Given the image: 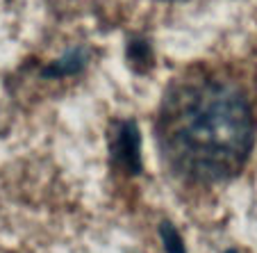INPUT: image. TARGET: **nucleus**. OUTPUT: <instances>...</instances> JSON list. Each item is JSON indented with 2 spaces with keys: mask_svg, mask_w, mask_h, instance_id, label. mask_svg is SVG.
I'll return each instance as SVG.
<instances>
[{
  "mask_svg": "<svg viewBox=\"0 0 257 253\" xmlns=\"http://www.w3.org/2000/svg\"><path fill=\"white\" fill-rule=\"evenodd\" d=\"M155 135L175 176L221 183L246 164L255 144V114L241 85L212 68L194 66L164 92Z\"/></svg>",
  "mask_w": 257,
  "mask_h": 253,
  "instance_id": "f257e3e1",
  "label": "nucleus"
},
{
  "mask_svg": "<svg viewBox=\"0 0 257 253\" xmlns=\"http://www.w3.org/2000/svg\"><path fill=\"white\" fill-rule=\"evenodd\" d=\"M225 253H239V251H237V248H228V251H225Z\"/></svg>",
  "mask_w": 257,
  "mask_h": 253,
  "instance_id": "423d86ee",
  "label": "nucleus"
},
{
  "mask_svg": "<svg viewBox=\"0 0 257 253\" xmlns=\"http://www.w3.org/2000/svg\"><path fill=\"white\" fill-rule=\"evenodd\" d=\"M160 237L166 253H187L185 239H182V235L178 233V228L171 221H162L160 224Z\"/></svg>",
  "mask_w": 257,
  "mask_h": 253,
  "instance_id": "20e7f679",
  "label": "nucleus"
},
{
  "mask_svg": "<svg viewBox=\"0 0 257 253\" xmlns=\"http://www.w3.org/2000/svg\"><path fill=\"white\" fill-rule=\"evenodd\" d=\"M84 64H87V50L71 48L68 53H64L53 66L46 68L44 73L50 75V78H55V75H57V78L59 75H73V73H78L80 68H84Z\"/></svg>",
  "mask_w": 257,
  "mask_h": 253,
  "instance_id": "7ed1b4c3",
  "label": "nucleus"
},
{
  "mask_svg": "<svg viewBox=\"0 0 257 253\" xmlns=\"http://www.w3.org/2000/svg\"><path fill=\"white\" fill-rule=\"evenodd\" d=\"M127 59H130L132 66H151L153 62V53H151V46L146 41H130L127 46Z\"/></svg>",
  "mask_w": 257,
  "mask_h": 253,
  "instance_id": "39448f33",
  "label": "nucleus"
},
{
  "mask_svg": "<svg viewBox=\"0 0 257 253\" xmlns=\"http://www.w3.org/2000/svg\"><path fill=\"white\" fill-rule=\"evenodd\" d=\"M109 160L125 176L141 171V135L135 121H116L109 130Z\"/></svg>",
  "mask_w": 257,
  "mask_h": 253,
  "instance_id": "f03ea898",
  "label": "nucleus"
}]
</instances>
